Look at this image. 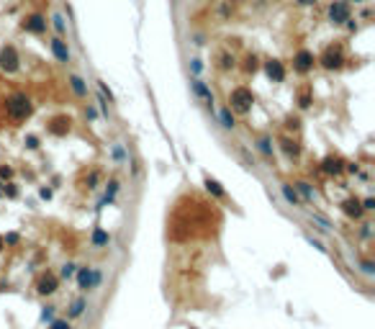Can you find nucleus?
<instances>
[{
	"instance_id": "nucleus-14",
	"label": "nucleus",
	"mask_w": 375,
	"mask_h": 329,
	"mask_svg": "<svg viewBox=\"0 0 375 329\" xmlns=\"http://www.w3.org/2000/svg\"><path fill=\"white\" fill-rule=\"evenodd\" d=\"M77 283H80V288H93L100 283V270H90V267H80V273H77Z\"/></svg>"
},
{
	"instance_id": "nucleus-45",
	"label": "nucleus",
	"mask_w": 375,
	"mask_h": 329,
	"mask_svg": "<svg viewBox=\"0 0 375 329\" xmlns=\"http://www.w3.org/2000/svg\"><path fill=\"white\" fill-rule=\"evenodd\" d=\"M298 5H303V8H308V5H316V0H296Z\"/></svg>"
},
{
	"instance_id": "nucleus-36",
	"label": "nucleus",
	"mask_w": 375,
	"mask_h": 329,
	"mask_svg": "<svg viewBox=\"0 0 375 329\" xmlns=\"http://www.w3.org/2000/svg\"><path fill=\"white\" fill-rule=\"evenodd\" d=\"M3 196H8V198H16V196H18V190H16V185H10V183H8V185L3 188Z\"/></svg>"
},
{
	"instance_id": "nucleus-30",
	"label": "nucleus",
	"mask_w": 375,
	"mask_h": 329,
	"mask_svg": "<svg viewBox=\"0 0 375 329\" xmlns=\"http://www.w3.org/2000/svg\"><path fill=\"white\" fill-rule=\"evenodd\" d=\"M286 129L298 131V129H301V118H298V116H288V118H286Z\"/></svg>"
},
{
	"instance_id": "nucleus-3",
	"label": "nucleus",
	"mask_w": 375,
	"mask_h": 329,
	"mask_svg": "<svg viewBox=\"0 0 375 329\" xmlns=\"http://www.w3.org/2000/svg\"><path fill=\"white\" fill-rule=\"evenodd\" d=\"M31 111H34V103H31V98H28L26 93H13V95L5 98V113H8L10 121L21 124V121H26V118L31 116Z\"/></svg>"
},
{
	"instance_id": "nucleus-19",
	"label": "nucleus",
	"mask_w": 375,
	"mask_h": 329,
	"mask_svg": "<svg viewBox=\"0 0 375 329\" xmlns=\"http://www.w3.org/2000/svg\"><path fill=\"white\" fill-rule=\"evenodd\" d=\"M234 13H236L234 0H221L219 8H216V18H219V21H231V18H234Z\"/></svg>"
},
{
	"instance_id": "nucleus-17",
	"label": "nucleus",
	"mask_w": 375,
	"mask_h": 329,
	"mask_svg": "<svg viewBox=\"0 0 375 329\" xmlns=\"http://www.w3.org/2000/svg\"><path fill=\"white\" fill-rule=\"evenodd\" d=\"M216 67H219L221 72H229V70H234V67H236V57H234L231 52H226V49H224V52H219V54H216Z\"/></svg>"
},
{
	"instance_id": "nucleus-15",
	"label": "nucleus",
	"mask_w": 375,
	"mask_h": 329,
	"mask_svg": "<svg viewBox=\"0 0 375 329\" xmlns=\"http://www.w3.org/2000/svg\"><path fill=\"white\" fill-rule=\"evenodd\" d=\"M296 103H298V108L301 111H308L311 108V103H313V87L311 85H301L296 90Z\"/></svg>"
},
{
	"instance_id": "nucleus-2",
	"label": "nucleus",
	"mask_w": 375,
	"mask_h": 329,
	"mask_svg": "<svg viewBox=\"0 0 375 329\" xmlns=\"http://www.w3.org/2000/svg\"><path fill=\"white\" fill-rule=\"evenodd\" d=\"M344 62H347V52H344V44L342 41H332V44H326L324 52L316 57V65H321L324 70L329 72H337L344 67Z\"/></svg>"
},
{
	"instance_id": "nucleus-41",
	"label": "nucleus",
	"mask_w": 375,
	"mask_h": 329,
	"mask_svg": "<svg viewBox=\"0 0 375 329\" xmlns=\"http://www.w3.org/2000/svg\"><path fill=\"white\" fill-rule=\"evenodd\" d=\"M360 203H363V211H373V208H375V201H373V198H365V201H360Z\"/></svg>"
},
{
	"instance_id": "nucleus-8",
	"label": "nucleus",
	"mask_w": 375,
	"mask_h": 329,
	"mask_svg": "<svg viewBox=\"0 0 375 329\" xmlns=\"http://www.w3.org/2000/svg\"><path fill=\"white\" fill-rule=\"evenodd\" d=\"M18 67H21L18 49L13 47V44H5V47L0 49V70H3V72H16Z\"/></svg>"
},
{
	"instance_id": "nucleus-40",
	"label": "nucleus",
	"mask_w": 375,
	"mask_h": 329,
	"mask_svg": "<svg viewBox=\"0 0 375 329\" xmlns=\"http://www.w3.org/2000/svg\"><path fill=\"white\" fill-rule=\"evenodd\" d=\"M113 157H116L118 162H121V160H126V155H124V149H121V147H118V144L113 147Z\"/></svg>"
},
{
	"instance_id": "nucleus-6",
	"label": "nucleus",
	"mask_w": 375,
	"mask_h": 329,
	"mask_svg": "<svg viewBox=\"0 0 375 329\" xmlns=\"http://www.w3.org/2000/svg\"><path fill=\"white\" fill-rule=\"evenodd\" d=\"M21 26H23V31H28V34L44 36L47 28H49V21H47V16H41V13H28V16L21 21Z\"/></svg>"
},
{
	"instance_id": "nucleus-7",
	"label": "nucleus",
	"mask_w": 375,
	"mask_h": 329,
	"mask_svg": "<svg viewBox=\"0 0 375 329\" xmlns=\"http://www.w3.org/2000/svg\"><path fill=\"white\" fill-rule=\"evenodd\" d=\"M313 67H316V54H313L311 49H298L293 54V70L298 75H308Z\"/></svg>"
},
{
	"instance_id": "nucleus-44",
	"label": "nucleus",
	"mask_w": 375,
	"mask_h": 329,
	"mask_svg": "<svg viewBox=\"0 0 375 329\" xmlns=\"http://www.w3.org/2000/svg\"><path fill=\"white\" fill-rule=\"evenodd\" d=\"M41 317H44V319H52V317H54V306H47V309H44V314H41Z\"/></svg>"
},
{
	"instance_id": "nucleus-25",
	"label": "nucleus",
	"mask_w": 375,
	"mask_h": 329,
	"mask_svg": "<svg viewBox=\"0 0 375 329\" xmlns=\"http://www.w3.org/2000/svg\"><path fill=\"white\" fill-rule=\"evenodd\" d=\"M296 193H301V196H303L306 201H316V190H313L308 183H303V180H301V183H296Z\"/></svg>"
},
{
	"instance_id": "nucleus-10",
	"label": "nucleus",
	"mask_w": 375,
	"mask_h": 329,
	"mask_svg": "<svg viewBox=\"0 0 375 329\" xmlns=\"http://www.w3.org/2000/svg\"><path fill=\"white\" fill-rule=\"evenodd\" d=\"M49 49H52V54H54V59L59 65H70L72 54H70V47H67V41L62 36H52L49 39Z\"/></svg>"
},
{
	"instance_id": "nucleus-28",
	"label": "nucleus",
	"mask_w": 375,
	"mask_h": 329,
	"mask_svg": "<svg viewBox=\"0 0 375 329\" xmlns=\"http://www.w3.org/2000/svg\"><path fill=\"white\" fill-rule=\"evenodd\" d=\"M111 242V234L103 232V229H95L93 232V247H106Z\"/></svg>"
},
{
	"instance_id": "nucleus-49",
	"label": "nucleus",
	"mask_w": 375,
	"mask_h": 329,
	"mask_svg": "<svg viewBox=\"0 0 375 329\" xmlns=\"http://www.w3.org/2000/svg\"><path fill=\"white\" fill-rule=\"evenodd\" d=\"M234 3H242V0H234Z\"/></svg>"
},
{
	"instance_id": "nucleus-27",
	"label": "nucleus",
	"mask_w": 375,
	"mask_h": 329,
	"mask_svg": "<svg viewBox=\"0 0 375 329\" xmlns=\"http://www.w3.org/2000/svg\"><path fill=\"white\" fill-rule=\"evenodd\" d=\"M49 21H52V26H54L57 36H65V34H67V23H65V18H62V13H54Z\"/></svg>"
},
{
	"instance_id": "nucleus-12",
	"label": "nucleus",
	"mask_w": 375,
	"mask_h": 329,
	"mask_svg": "<svg viewBox=\"0 0 375 329\" xmlns=\"http://www.w3.org/2000/svg\"><path fill=\"white\" fill-rule=\"evenodd\" d=\"M57 275L54 273H41L39 278H36V291L41 293V296H52L54 291H57Z\"/></svg>"
},
{
	"instance_id": "nucleus-32",
	"label": "nucleus",
	"mask_w": 375,
	"mask_h": 329,
	"mask_svg": "<svg viewBox=\"0 0 375 329\" xmlns=\"http://www.w3.org/2000/svg\"><path fill=\"white\" fill-rule=\"evenodd\" d=\"M98 87H100V95H103V98H108V103H113V93L108 90V85L103 82V80H98Z\"/></svg>"
},
{
	"instance_id": "nucleus-39",
	"label": "nucleus",
	"mask_w": 375,
	"mask_h": 329,
	"mask_svg": "<svg viewBox=\"0 0 375 329\" xmlns=\"http://www.w3.org/2000/svg\"><path fill=\"white\" fill-rule=\"evenodd\" d=\"M52 329H72L65 319H57V322H52Z\"/></svg>"
},
{
	"instance_id": "nucleus-42",
	"label": "nucleus",
	"mask_w": 375,
	"mask_h": 329,
	"mask_svg": "<svg viewBox=\"0 0 375 329\" xmlns=\"http://www.w3.org/2000/svg\"><path fill=\"white\" fill-rule=\"evenodd\" d=\"M72 273H75V265H65L62 267V278H72Z\"/></svg>"
},
{
	"instance_id": "nucleus-4",
	"label": "nucleus",
	"mask_w": 375,
	"mask_h": 329,
	"mask_svg": "<svg viewBox=\"0 0 375 329\" xmlns=\"http://www.w3.org/2000/svg\"><path fill=\"white\" fill-rule=\"evenodd\" d=\"M254 106V93L249 90L247 85H239L229 93V108L236 111V113H249Z\"/></svg>"
},
{
	"instance_id": "nucleus-5",
	"label": "nucleus",
	"mask_w": 375,
	"mask_h": 329,
	"mask_svg": "<svg viewBox=\"0 0 375 329\" xmlns=\"http://www.w3.org/2000/svg\"><path fill=\"white\" fill-rule=\"evenodd\" d=\"M326 18L334 26H344L347 21H352V5L350 0H332V5L326 10Z\"/></svg>"
},
{
	"instance_id": "nucleus-31",
	"label": "nucleus",
	"mask_w": 375,
	"mask_h": 329,
	"mask_svg": "<svg viewBox=\"0 0 375 329\" xmlns=\"http://www.w3.org/2000/svg\"><path fill=\"white\" fill-rule=\"evenodd\" d=\"M98 180H100V172H98V170H93V172L87 175V188H90V190L98 188Z\"/></svg>"
},
{
	"instance_id": "nucleus-46",
	"label": "nucleus",
	"mask_w": 375,
	"mask_h": 329,
	"mask_svg": "<svg viewBox=\"0 0 375 329\" xmlns=\"http://www.w3.org/2000/svg\"><path fill=\"white\" fill-rule=\"evenodd\" d=\"M363 270H365V273H373V262H363Z\"/></svg>"
},
{
	"instance_id": "nucleus-22",
	"label": "nucleus",
	"mask_w": 375,
	"mask_h": 329,
	"mask_svg": "<svg viewBox=\"0 0 375 329\" xmlns=\"http://www.w3.org/2000/svg\"><path fill=\"white\" fill-rule=\"evenodd\" d=\"M219 121H221V126H224V129H234V126H236V118H234V113H231V108H229V106L219 111Z\"/></svg>"
},
{
	"instance_id": "nucleus-35",
	"label": "nucleus",
	"mask_w": 375,
	"mask_h": 329,
	"mask_svg": "<svg viewBox=\"0 0 375 329\" xmlns=\"http://www.w3.org/2000/svg\"><path fill=\"white\" fill-rule=\"evenodd\" d=\"M10 177H13V167L3 164V167H0V180H10Z\"/></svg>"
},
{
	"instance_id": "nucleus-33",
	"label": "nucleus",
	"mask_w": 375,
	"mask_h": 329,
	"mask_svg": "<svg viewBox=\"0 0 375 329\" xmlns=\"http://www.w3.org/2000/svg\"><path fill=\"white\" fill-rule=\"evenodd\" d=\"M190 72H193V75H201V72H203V62H201L198 57L190 59Z\"/></svg>"
},
{
	"instance_id": "nucleus-1",
	"label": "nucleus",
	"mask_w": 375,
	"mask_h": 329,
	"mask_svg": "<svg viewBox=\"0 0 375 329\" xmlns=\"http://www.w3.org/2000/svg\"><path fill=\"white\" fill-rule=\"evenodd\" d=\"M214 224H216V219L206 211L201 201H196L193 203V216L183 206L177 208V214L172 216V224H170V237L175 242H183V239H190V237H206L214 232Z\"/></svg>"
},
{
	"instance_id": "nucleus-43",
	"label": "nucleus",
	"mask_w": 375,
	"mask_h": 329,
	"mask_svg": "<svg viewBox=\"0 0 375 329\" xmlns=\"http://www.w3.org/2000/svg\"><path fill=\"white\" fill-rule=\"evenodd\" d=\"M85 116H87V118H98V111H95L93 106H87V108H85Z\"/></svg>"
},
{
	"instance_id": "nucleus-47",
	"label": "nucleus",
	"mask_w": 375,
	"mask_h": 329,
	"mask_svg": "<svg viewBox=\"0 0 375 329\" xmlns=\"http://www.w3.org/2000/svg\"><path fill=\"white\" fill-rule=\"evenodd\" d=\"M0 196H3V180H0Z\"/></svg>"
},
{
	"instance_id": "nucleus-26",
	"label": "nucleus",
	"mask_w": 375,
	"mask_h": 329,
	"mask_svg": "<svg viewBox=\"0 0 375 329\" xmlns=\"http://www.w3.org/2000/svg\"><path fill=\"white\" fill-rule=\"evenodd\" d=\"M257 70H260V57H257V54H247V57H244V72H247V75H254Z\"/></svg>"
},
{
	"instance_id": "nucleus-13",
	"label": "nucleus",
	"mask_w": 375,
	"mask_h": 329,
	"mask_svg": "<svg viewBox=\"0 0 375 329\" xmlns=\"http://www.w3.org/2000/svg\"><path fill=\"white\" fill-rule=\"evenodd\" d=\"M265 72H267V78L273 80V82H283V80H286V65H283L280 59H267V62H265Z\"/></svg>"
},
{
	"instance_id": "nucleus-37",
	"label": "nucleus",
	"mask_w": 375,
	"mask_h": 329,
	"mask_svg": "<svg viewBox=\"0 0 375 329\" xmlns=\"http://www.w3.org/2000/svg\"><path fill=\"white\" fill-rule=\"evenodd\" d=\"M26 147L28 149H39V137H34V134H31V137H26Z\"/></svg>"
},
{
	"instance_id": "nucleus-16",
	"label": "nucleus",
	"mask_w": 375,
	"mask_h": 329,
	"mask_svg": "<svg viewBox=\"0 0 375 329\" xmlns=\"http://www.w3.org/2000/svg\"><path fill=\"white\" fill-rule=\"evenodd\" d=\"M321 170H324L326 175H339V172L344 170V160H342L339 155H329V157L321 162Z\"/></svg>"
},
{
	"instance_id": "nucleus-18",
	"label": "nucleus",
	"mask_w": 375,
	"mask_h": 329,
	"mask_svg": "<svg viewBox=\"0 0 375 329\" xmlns=\"http://www.w3.org/2000/svg\"><path fill=\"white\" fill-rule=\"evenodd\" d=\"M67 82H70V90L77 98H87V85L80 75H67Z\"/></svg>"
},
{
	"instance_id": "nucleus-29",
	"label": "nucleus",
	"mask_w": 375,
	"mask_h": 329,
	"mask_svg": "<svg viewBox=\"0 0 375 329\" xmlns=\"http://www.w3.org/2000/svg\"><path fill=\"white\" fill-rule=\"evenodd\" d=\"M257 147H260L262 155L273 157V139H270V137H260V139H257Z\"/></svg>"
},
{
	"instance_id": "nucleus-34",
	"label": "nucleus",
	"mask_w": 375,
	"mask_h": 329,
	"mask_svg": "<svg viewBox=\"0 0 375 329\" xmlns=\"http://www.w3.org/2000/svg\"><path fill=\"white\" fill-rule=\"evenodd\" d=\"M82 311H85V301L80 298V301H75V304H72V311H70V314H72V317H80Z\"/></svg>"
},
{
	"instance_id": "nucleus-11",
	"label": "nucleus",
	"mask_w": 375,
	"mask_h": 329,
	"mask_svg": "<svg viewBox=\"0 0 375 329\" xmlns=\"http://www.w3.org/2000/svg\"><path fill=\"white\" fill-rule=\"evenodd\" d=\"M72 129V118L70 116H54L47 121V131L52 134V137H67Z\"/></svg>"
},
{
	"instance_id": "nucleus-20",
	"label": "nucleus",
	"mask_w": 375,
	"mask_h": 329,
	"mask_svg": "<svg viewBox=\"0 0 375 329\" xmlns=\"http://www.w3.org/2000/svg\"><path fill=\"white\" fill-rule=\"evenodd\" d=\"M280 149H283V152H286L291 160H296L298 155H301V144H298L293 137H283V139H280Z\"/></svg>"
},
{
	"instance_id": "nucleus-21",
	"label": "nucleus",
	"mask_w": 375,
	"mask_h": 329,
	"mask_svg": "<svg viewBox=\"0 0 375 329\" xmlns=\"http://www.w3.org/2000/svg\"><path fill=\"white\" fill-rule=\"evenodd\" d=\"M342 211L347 216H352V219H360L363 216V203H360V198H347L342 203Z\"/></svg>"
},
{
	"instance_id": "nucleus-23",
	"label": "nucleus",
	"mask_w": 375,
	"mask_h": 329,
	"mask_svg": "<svg viewBox=\"0 0 375 329\" xmlns=\"http://www.w3.org/2000/svg\"><path fill=\"white\" fill-rule=\"evenodd\" d=\"M280 190H283V198H286L291 206H301V196H298V193H296L288 183H283V185H280Z\"/></svg>"
},
{
	"instance_id": "nucleus-24",
	"label": "nucleus",
	"mask_w": 375,
	"mask_h": 329,
	"mask_svg": "<svg viewBox=\"0 0 375 329\" xmlns=\"http://www.w3.org/2000/svg\"><path fill=\"white\" fill-rule=\"evenodd\" d=\"M203 185H206V190L211 193L214 198H224V196H226V193H224V188H221V185L214 180V177H206V180H203Z\"/></svg>"
},
{
	"instance_id": "nucleus-38",
	"label": "nucleus",
	"mask_w": 375,
	"mask_h": 329,
	"mask_svg": "<svg viewBox=\"0 0 375 329\" xmlns=\"http://www.w3.org/2000/svg\"><path fill=\"white\" fill-rule=\"evenodd\" d=\"M313 221H316V224H319L321 229H329V227H332V224H329V221H326L324 216H319V214H313Z\"/></svg>"
},
{
	"instance_id": "nucleus-48",
	"label": "nucleus",
	"mask_w": 375,
	"mask_h": 329,
	"mask_svg": "<svg viewBox=\"0 0 375 329\" xmlns=\"http://www.w3.org/2000/svg\"><path fill=\"white\" fill-rule=\"evenodd\" d=\"M3 242H5V239H3V237H0V249H3Z\"/></svg>"
},
{
	"instance_id": "nucleus-9",
	"label": "nucleus",
	"mask_w": 375,
	"mask_h": 329,
	"mask_svg": "<svg viewBox=\"0 0 375 329\" xmlns=\"http://www.w3.org/2000/svg\"><path fill=\"white\" fill-rule=\"evenodd\" d=\"M190 87H193V95H196V98H201V100L206 103V108L214 113V93H211V87H208V85H206V82L198 78V75L190 80Z\"/></svg>"
}]
</instances>
